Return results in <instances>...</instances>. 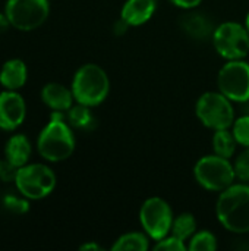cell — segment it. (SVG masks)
<instances>
[{"label": "cell", "mask_w": 249, "mask_h": 251, "mask_svg": "<svg viewBox=\"0 0 249 251\" xmlns=\"http://www.w3.org/2000/svg\"><path fill=\"white\" fill-rule=\"evenodd\" d=\"M76 147L72 126L66 119V112L51 110L48 122L37 137L38 154L50 163L68 160Z\"/></svg>", "instance_id": "obj_1"}, {"label": "cell", "mask_w": 249, "mask_h": 251, "mask_svg": "<svg viewBox=\"0 0 249 251\" xmlns=\"http://www.w3.org/2000/svg\"><path fill=\"white\" fill-rule=\"evenodd\" d=\"M216 216L226 231L238 235L249 234L248 182H235L225 191L219 193Z\"/></svg>", "instance_id": "obj_2"}, {"label": "cell", "mask_w": 249, "mask_h": 251, "mask_svg": "<svg viewBox=\"0 0 249 251\" xmlns=\"http://www.w3.org/2000/svg\"><path fill=\"white\" fill-rule=\"evenodd\" d=\"M70 88L76 103L97 107L109 97L110 78L100 65L84 63L76 69Z\"/></svg>", "instance_id": "obj_3"}, {"label": "cell", "mask_w": 249, "mask_h": 251, "mask_svg": "<svg viewBox=\"0 0 249 251\" xmlns=\"http://www.w3.org/2000/svg\"><path fill=\"white\" fill-rule=\"evenodd\" d=\"M235 103L227 99L222 91H205L195 103L197 119L208 129H229L232 128L236 115Z\"/></svg>", "instance_id": "obj_4"}, {"label": "cell", "mask_w": 249, "mask_h": 251, "mask_svg": "<svg viewBox=\"0 0 249 251\" xmlns=\"http://www.w3.org/2000/svg\"><path fill=\"white\" fill-rule=\"evenodd\" d=\"M194 178L201 188L210 193H222L236 181L232 160L214 153L197 160Z\"/></svg>", "instance_id": "obj_5"}, {"label": "cell", "mask_w": 249, "mask_h": 251, "mask_svg": "<svg viewBox=\"0 0 249 251\" xmlns=\"http://www.w3.org/2000/svg\"><path fill=\"white\" fill-rule=\"evenodd\" d=\"M13 184L19 194L34 201L48 197L56 188L57 178L48 165L26 163L18 169Z\"/></svg>", "instance_id": "obj_6"}, {"label": "cell", "mask_w": 249, "mask_h": 251, "mask_svg": "<svg viewBox=\"0 0 249 251\" xmlns=\"http://www.w3.org/2000/svg\"><path fill=\"white\" fill-rule=\"evenodd\" d=\"M211 43L214 50L225 60L245 59L249 54V34L245 25L226 21L216 26Z\"/></svg>", "instance_id": "obj_7"}, {"label": "cell", "mask_w": 249, "mask_h": 251, "mask_svg": "<svg viewBox=\"0 0 249 251\" xmlns=\"http://www.w3.org/2000/svg\"><path fill=\"white\" fill-rule=\"evenodd\" d=\"M4 13L10 26L29 32L40 28L50 15L48 0H6Z\"/></svg>", "instance_id": "obj_8"}, {"label": "cell", "mask_w": 249, "mask_h": 251, "mask_svg": "<svg viewBox=\"0 0 249 251\" xmlns=\"http://www.w3.org/2000/svg\"><path fill=\"white\" fill-rule=\"evenodd\" d=\"M139 224L142 231L151 238L158 241L170 234L173 225V210L170 204L161 197H148L139 209Z\"/></svg>", "instance_id": "obj_9"}, {"label": "cell", "mask_w": 249, "mask_h": 251, "mask_svg": "<svg viewBox=\"0 0 249 251\" xmlns=\"http://www.w3.org/2000/svg\"><path fill=\"white\" fill-rule=\"evenodd\" d=\"M217 88L233 103L249 101V63L245 59L226 60L217 74Z\"/></svg>", "instance_id": "obj_10"}, {"label": "cell", "mask_w": 249, "mask_h": 251, "mask_svg": "<svg viewBox=\"0 0 249 251\" xmlns=\"http://www.w3.org/2000/svg\"><path fill=\"white\" fill-rule=\"evenodd\" d=\"M26 118V103L19 91L3 90L0 93V129L16 131Z\"/></svg>", "instance_id": "obj_11"}, {"label": "cell", "mask_w": 249, "mask_h": 251, "mask_svg": "<svg viewBox=\"0 0 249 251\" xmlns=\"http://www.w3.org/2000/svg\"><path fill=\"white\" fill-rule=\"evenodd\" d=\"M41 101L50 110L68 112L76 101L70 87H66L60 82H47L41 88Z\"/></svg>", "instance_id": "obj_12"}, {"label": "cell", "mask_w": 249, "mask_h": 251, "mask_svg": "<svg viewBox=\"0 0 249 251\" xmlns=\"http://www.w3.org/2000/svg\"><path fill=\"white\" fill-rule=\"evenodd\" d=\"M156 9V0H126L120 9V19L129 26H141L154 16Z\"/></svg>", "instance_id": "obj_13"}, {"label": "cell", "mask_w": 249, "mask_h": 251, "mask_svg": "<svg viewBox=\"0 0 249 251\" xmlns=\"http://www.w3.org/2000/svg\"><path fill=\"white\" fill-rule=\"evenodd\" d=\"M188 12L189 13L183 15V18L181 19V28L185 31V34L200 41L211 40L217 25H214V22L204 13L192 12V10Z\"/></svg>", "instance_id": "obj_14"}, {"label": "cell", "mask_w": 249, "mask_h": 251, "mask_svg": "<svg viewBox=\"0 0 249 251\" xmlns=\"http://www.w3.org/2000/svg\"><path fill=\"white\" fill-rule=\"evenodd\" d=\"M28 81V66L22 59L6 60L0 68V85L4 90L19 91Z\"/></svg>", "instance_id": "obj_15"}, {"label": "cell", "mask_w": 249, "mask_h": 251, "mask_svg": "<svg viewBox=\"0 0 249 251\" xmlns=\"http://www.w3.org/2000/svg\"><path fill=\"white\" fill-rule=\"evenodd\" d=\"M4 159H7L16 168L25 166L29 163L32 154L31 140L25 134H12L4 144Z\"/></svg>", "instance_id": "obj_16"}, {"label": "cell", "mask_w": 249, "mask_h": 251, "mask_svg": "<svg viewBox=\"0 0 249 251\" xmlns=\"http://www.w3.org/2000/svg\"><path fill=\"white\" fill-rule=\"evenodd\" d=\"M151 238L144 231H131L117 237L112 246L113 251H147L151 249Z\"/></svg>", "instance_id": "obj_17"}, {"label": "cell", "mask_w": 249, "mask_h": 251, "mask_svg": "<svg viewBox=\"0 0 249 251\" xmlns=\"http://www.w3.org/2000/svg\"><path fill=\"white\" fill-rule=\"evenodd\" d=\"M238 141L232 132V129H219L214 131L213 138H211V147H213V153L219 154L222 157L226 159H233L236 149H238Z\"/></svg>", "instance_id": "obj_18"}, {"label": "cell", "mask_w": 249, "mask_h": 251, "mask_svg": "<svg viewBox=\"0 0 249 251\" xmlns=\"http://www.w3.org/2000/svg\"><path fill=\"white\" fill-rule=\"evenodd\" d=\"M66 119H68L69 125L76 129H90L95 124L92 107L81 104V103H75L66 112Z\"/></svg>", "instance_id": "obj_19"}, {"label": "cell", "mask_w": 249, "mask_h": 251, "mask_svg": "<svg viewBox=\"0 0 249 251\" xmlns=\"http://www.w3.org/2000/svg\"><path fill=\"white\" fill-rule=\"evenodd\" d=\"M197 231H198V224H197L195 216L189 212H183V213L175 216L170 234L181 238L182 241H185L188 244V241L192 238V235Z\"/></svg>", "instance_id": "obj_20"}, {"label": "cell", "mask_w": 249, "mask_h": 251, "mask_svg": "<svg viewBox=\"0 0 249 251\" xmlns=\"http://www.w3.org/2000/svg\"><path fill=\"white\" fill-rule=\"evenodd\" d=\"M217 249H219L217 237L208 229L197 231L192 235V238L188 241L189 251H216Z\"/></svg>", "instance_id": "obj_21"}, {"label": "cell", "mask_w": 249, "mask_h": 251, "mask_svg": "<svg viewBox=\"0 0 249 251\" xmlns=\"http://www.w3.org/2000/svg\"><path fill=\"white\" fill-rule=\"evenodd\" d=\"M1 204L7 212L13 215H26L31 209V200L22 194H6L1 199Z\"/></svg>", "instance_id": "obj_22"}, {"label": "cell", "mask_w": 249, "mask_h": 251, "mask_svg": "<svg viewBox=\"0 0 249 251\" xmlns=\"http://www.w3.org/2000/svg\"><path fill=\"white\" fill-rule=\"evenodd\" d=\"M230 129L242 149L249 147V113L238 116Z\"/></svg>", "instance_id": "obj_23"}, {"label": "cell", "mask_w": 249, "mask_h": 251, "mask_svg": "<svg viewBox=\"0 0 249 251\" xmlns=\"http://www.w3.org/2000/svg\"><path fill=\"white\" fill-rule=\"evenodd\" d=\"M236 179L239 182H249V147H244L241 153L232 160Z\"/></svg>", "instance_id": "obj_24"}, {"label": "cell", "mask_w": 249, "mask_h": 251, "mask_svg": "<svg viewBox=\"0 0 249 251\" xmlns=\"http://www.w3.org/2000/svg\"><path fill=\"white\" fill-rule=\"evenodd\" d=\"M153 250L156 251H186L188 250V244L185 241H182L181 238L169 234L164 238L158 240L154 243Z\"/></svg>", "instance_id": "obj_25"}, {"label": "cell", "mask_w": 249, "mask_h": 251, "mask_svg": "<svg viewBox=\"0 0 249 251\" xmlns=\"http://www.w3.org/2000/svg\"><path fill=\"white\" fill-rule=\"evenodd\" d=\"M19 168L12 165L7 159H0V181L1 182H13L16 172Z\"/></svg>", "instance_id": "obj_26"}, {"label": "cell", "mask_w": 249, "mask_h": 251, "mask_svg": "<svg viewBox=\"0 0 249 251\" xmlns=\"http://www.w3.org/2000/svg\"><path fill=\"white\" fill-rule=\"evenodd\" d=\"M169 1L175 7H179L182 10H194L203 3V0H169Z\"/></svg>", "instance_id": "obj_27"}, {"label": "cell", "mask_w": 249, "mask_h": 251, "mask_svg": "<svg viewBox=\"0 0 249 251\" xmlns=\"http://www.w3.org/2000/svg\"><path fill=\"white\" fill-rule=\"evenodd\" d=\"M79 250L81 251H101L103 250V247H101L100 244L94 243V241H88V243H84V244L79 247Z\"/></svg>", "instance_id": "obj_28"}, {"label": "cell", "mask_w": 249, "mask_h": 251, "mask_svg": "<svg viewBox=\"0 0 249 251\" xmlns=\"http://www.w3.org/2000/svg\"><path fill=\"white\" fill-rule=\"evenodd\" d=\"M9 28H10V22H9L6 13L4 12H0V34L1 32H6Z\"/></svg>", "instance_id": "obj_29"}, {"label": "cell", "mask_w": 249, "mask_h": 251, "mask_svg": "<svg viewBox=\"0 0 249 251\" xmlns=\"http://www.w3.org/2000/svg\"><path fill=\"white\" fill-rule=\"evenodd\" d=\"M245 26H247V29H248V34H249V12L248 15H247V18H245V24H244Z\"/></svg>", "instance_id": "obj_30"}]
</instances>
